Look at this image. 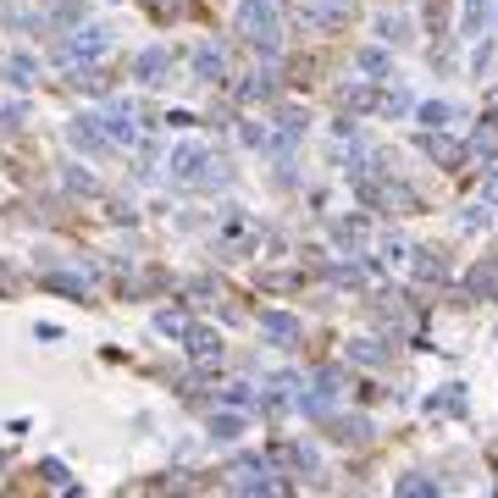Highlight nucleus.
<instances>
[{"mask_svg":"<svg viewBox=\"0 0 498 498\" xmlns=\"http://www.w3.org/2000/svg\"><path fill=\"white\" fill-rule=\"evenodd\" d=\"M239 33H244L260 56H277V45H283L277 0H239Z\"/></svg>","mask_w":498,"mask_h":498,"instance_id":"f257e3e1","label":"nucleus"},{"mask_svg":"<svg viewBox=\"0 0 498 498\" xmlns=\"http://www.w3.org/2000/svg\"><path fill=\"white\" fill-rule=\"evenodd\" d=\"M354 17V0H293V22L305 33H344Z\"/></svg>","mask_w":498,"mask_h":498,"instance_id":"f03ea898","label":"nucleus"},{"mask_svg":"<svg viewBox=\"0 0 498 498\" xmlns=\"http://www.w3.org/2000/svg\"><path fill=\"white\" fill-rule=\"evenodd\" d=\"M211 150H199V144H178L172 150V161H166V172H172V183H183V188H205V172H211Z\"/></svg>","mask_w":498,"mask_h":498,"instance_id":"7ed1b4c3","label":"nucleus"},{"mask_svg":"<svg viewBox=\"0 0 498 498\" xmlns=\"http://www.w3.org/2000/svg\"><path fill=\"white\" fill-rule=\"evenodd\" d=\"M111 50V33L106 28H73V39L56 45V61L61 66H78V61H94V56H106Z\"/></svg>","mask_w":498,"mask_h":498,"instance_id":"20e7f679","label":"nucleus"},{"mask_svg":"<svg viewBox=\"0 0 498 498\" xmlns=\"http://www.w3.org/2000/svg\"><path fill=\"white\" fill-rule=\"evenodd\" d=\"M227 476H232V487H239V493H277V487H283L266 459H239Z\"/></svg>","mask_w":498,"mask_h":498,"instance_id":"39448f33","label":"nucleus"},{"mask_svg":"<svg viewBox=\"0 0 498 498\" xmlns=\"http://www.w3.org/2000/svg\"><path fill=\"white\" fill-rule=\"evenodd\" d=\"M66 139H73L78 150H89V155H111V133H106V122H100V117L66 122Z\"/></svg>","mask_w":498,"mask_h":498,"instance_id":"423d86ee","label":"nucleus"},{"mask_svg":"<svg viewBox=\"0 0 498 498\" xmlns=\"http://www.w3.org/2000/svg\"><path fill=\"white\" fill-rule=\"evenodd\" d=\"M260 338L277 344V349H293L299 338H305V327H299L288 310H260Z\"/></svg>","mask_w":498,"mask_h":498,"instance_id":"0eeeda50","label":"nucleus"},{"mask_svg":"<svg viewBox=\"0 0 498 498\" xmlns=\"http://www.w3.org/2000/svg\"><path fill=\"white\" fill-rule=\"evenodd\" d=\"M222 338H216V332L211 327H188V360L199 365V371H216V365H222Z\"/></svg>","mask_w":498,"mask_h":498,"instance_id":"6e6552de","label":"nucleus"},{"mask_svg":"<svg viewBox=\"0 0 498 498\" xmlns=\"http://www.w3.org/2000/svg\"><path fill=\"white\" fill-rule=\"evenodd\" d=\"M421 150H426L432 161H438V166H449V172H454V166H465V155H471V150H465L459 139H449V133H438V127H426Z\"/></svg>","mask_w":498,"mask_h":498,"instance_id":"1a4fd4ad","label":"nucleus"},{"mask_svg":"<svg viewBox=\"0 0 498 498\" xmlns=\"http://www.w3.org/2000/svg\"><path fill=\"white\" fill-rule=\"evenodd\" d=\"M188 66H194L199 83H222V78H227V56H222V45H199Z\"/></svg>","mask_w":498,"mask_h":498,"instance_id":"9d476101","label":"nucleus"},{"mask_svg":"<svg viewBox=\"0 0 498 498\" xmlns=\"http://www.w3.org/2000/svg\"><path fill=\"white\" fill-rule=\"evenodd\" d=\"M100 122H106L111 144H133V139H139V127H133V106H111V111L100 117Z\"/></svg>","mask_w":498,"mask_h":498,"instance_id":"9b49d317","label":"nucleus"},{"mask_svg":"<svg viewBox=\"0 0 498 498\" xmlns=\"http://www.w3.org/2000/svg\"><path fill=\"white\" fill-rule=\"evenodd\" d=\"M166 66H172V56L155 45V50H144L139 61H133V78H139V83H161V78H166Z\"/></svg>","mask_w":498,"mask_h":498,"instance_id":"f8f14e48","label":"nucleus"},{"mask_svg":"<svg viewBox=\"0 0 498 498\" xmlns=\"http://www.w3.org/2000/svg\"><path fill=\"white\" fill-rule=\"evenodd\" d=\"M272 94H277V83L266 78V73H255V78L239 89V106H272Z\"/></svg>","mask_w":498,"mask_h":498,"instance_id":"ddd939ff","label":"nucleus"},{"mask_svg":"<svg viewBox=\"0 0 498 498\" xmlns=\"http://www.w3.org/2000/svg\"><path fill=\"white\" fill-rule=\"evenodd\" d=\"M332 426H338V432H332L338 443H365V438H371V421H365V415H344V421H332Z\"/></svg>","mask_w":498,"mask_h":498,"instance_id":"4468645a","label":"nucleus"},{"mask_svg":"<svg viewBox=\"0 0 498 498\" xmlns=\"http://www.w3.org/2000/svg\"><path fill=\"white\" fill-rule=\"evenodd\" d=\"M382 360H388V349L377 338H354L349 344V365H382Z\"/></svg>","mask_w":498,"mask_h":498,"instance_id":"2eb2a0df","label":"nucleus"},{"mask_svg":"<svg viewBox=\"0 0 498 498\" xmlns=\"http://www.w3.org/2000/svg\"><path fill=\"white\" fill-rule=\"evenodd\" d=\"M45 283H50V288H61V293H78V299H89V293H94V283H89L83 272H50Z\"/></svg>","mask_w":498,"mask_h":498,"instance_id":"dca6fc26","label":"nucleus"},{"mask_svg":"<svg viewBox=\"0 0 498 498\" xmlns=\"http://www.w3.org/2000/svg\"><path fill=\"white\" fill-rule=\"evenodd\" d=\"M211 432H216L222 443H232V438H239V432H244V415H239V405H232V410H222V415H211Z\"/></svg>","mask_w":498,"mask_h":498,"instance_id":"f3484780","label":"nucleus"},{"mask_svg":"<svg viewBox=\"0 0 498 498\" xmlns=\"http://www.w3.org/2000/svg\"><path fill=\"white\" fill-rule=\"evenodd\" d=\"M471 293H482V299H493V293H498V255L471 272Z\"/></svg>","mask_w":498,"mask_h":498,"instance_id":"a211bd4d","label":"nucleus"},{"mask_svg":"<svg viewBox=\"0 0 498 498\" xmlns=\"http://www.w3.org/2000/svg\"><path fill=\"white\" fill-rule=\"evenodd\" d=\"M398 498H438V482H426V476H405V482H393Z\"/></svg>","mask_w":498,"mask_h":498,"instance_id":"6ab92c4d","label":"nucleus"},{"mask_svg":"<svg viewBox=\"0 0 498 498\" xmlns=\"http://www.w3.org/2000/svg\"><path fill=\"white\" fill-rule=\"evenodd\" d=\"M415 272H421L426 283H443V272H449V266H443V255H432V249H415Z\"/></svg>","mask_w":498,"mask_h":498,"instance_id":"aec40b11","label":"nucleus"},{"mask_svg":"<svg viewBox=\"0 0 498 498\" xmlns=\"http://www.w3.org/2000/svg\"><path fill=\"white\" fill-rule=\"evenodd\" d=\"M155 332H166V338H188V316L183 310H161L155 316Z\"/></svg>","mask_w":498,"mask_h":498,"instance_id":"412c9836","label":"nucleus"},{"mask_svg":"<svg viewBox=\"0 0 498 498\" xmlns=\"http://www.w3.org/2000/svg\"><path fill=\"white\" fill-rule=\"evenodd\" d=\"M222 405H239V410L255 405V388L249 382H222Z\"/></svg>","mask_w":498,"mask_h":498,"instance_id":"4be33fe9","label":"nucleus"},{"mask_svg":"<svg viewBox=\"0 0 498 498\" xmlns=\"http://www.w3.org/2000/svg\"><path fill=\"white\" fill-rule=\"evenodd\" d=\"M471 150H476L482 161H493V155H498V127H493V122H487V127H476V139H471Z\"/></svg>","mask_w":498,"mask_h":498,"instance_id":"5701e85b","label":"nucleus"},{"mask_svg":"<svg viewBox=\"0 0 498 498\" xmlns=\"http://www.w3.org/2000/svg\"><path fill=\"white\" fill-rule=\"evenodd\" d=\"M39 476H45L56 493H66V487H73V476H66V465H61V459H45V465H39Z\"/></svg>","mask_w":498,"mask_h":498,"instance_id":"b1692460","label":"nucleus"},{"mask_svg":"<svg viewBox=\"0 0 498 498\" xmlns=\"http://www.w3.org/2000/svg\"><path fill=\"white\" fill-rule=\"evenodd\" d=\"M449 117H454V106H443V100H426V106H421V122L426 127H443Z\"/></svg>","mask_w":498,"mask_h":498,"instance_id":"393cba45","label":"nucleus"},{"mask_svg":"<svg viewBox=\"0 0 498 498\" xmlns=\"http://www.w3.org/2000/svg\"><path fill=\"white\" fill-rule=\"evenodd\" d=\"M487 28V6L482 0H465V33H482Z\"/></svg>","mask_w":498,"mask_h":498,"instance_id":"a878e982","label":"nucleus"},{"mask_svg":"<svg viewBox=\"0 0 498 498\" xmlns=\"http://www.w3.org/2000/svg\"><path fill=\"white\" fill-rule=\"evenodd\" d=\"M377 33H382L388 45H405V17H382V22H377Z\"/></svg>","mask_w":498,"mask_h":498,"instance_id":"bb28decb","label":"nucleus"},{"mask_svg":"<svg viewBox=\"0 0 498 498\" xmlns=\"http://www.w3.org/2000/svg\"><path fill=\"white\" fill-rule=\"evenodd\" d=\"M338 100H344L349 111H365V106H377V94H371V89H344Z\"/></svg>","mask_w":498,"mask_h":498,"instance_id":"cd10ccee","label":"nucleus"},{"mask_svg":"<svg viewBox=\"0 0 498 498\" xmlns=\"http://www.w3.org/2000/svg\"><path fill=\"white\" fill-rule=\"evenodd\" d=\"M377 106H382V111H393V117H398V111H410V94H405V89H388V94H382V100H377Z\"/></svg>","mask_w":498,"mask_h":498,"instance_id":"c85d7f7f","label":"nucleus"},{"mask_svg":"<svg viewBox=\"0 0 498 498\" xmlns=\"http://www.w3.org/2000/svg\"><path fill=\"white\" fill-rule=\"evenodd\" d=\"M432 410H449V415H459V410H465V393H459V388H449L443 398H432Z\"/></svg>","mask_w":498,"mask_h":498,"instance_id":"c756f323","label":"nucleus"},{"mask_svg":"<svg viewBox=\"0 0 498 498\" xmlns=\"http://www.w3.org/2000/svg\"><path fill=\"white\" fill-rule=\"evenodd\" d=\"M344 382H349V377L338 371V365H327V371L316 377V388H327V393H344Z\"/></svg>","mask_w":498,"mask_h":498,"instance_id":"7c9ffc66","label":"nucleus"},{"mask_svg":"<svg viewBox=\"0 0 498 498\" xmlns=\"http://www.w3.org/2000/svg\"><path fill=\"white\" fill-rule=\"evenodd\" d=\"M360 66L365 73H388V50H360Z\"/></svg>","mask_w":498,"mask_h":498,"instance_id":"2f4dec72","label":"nucleus"},{"mask_svg":"<svg viewBox=\"0 0 498 498\" xmlns=\"http://www.w3.org/2000/svg\"><path fill=\"white\" fill-rule=\"evenodd\" d=\"M410 255H415V249H410L405 239H388V244H382V260H410Z\"/></svg>","mask_w":498,"mask_h":498,"instance_id":"473e14b6","label":"nucleus"},{"mask_svg":"<svg viewBox=\"0 0 498 498\" xmlns=\"http://www.w3.org/2000/svg\"><path fill=\"white\" fill-rule=\"evenodd\" d=\"M260 288H272V293H288V288H299V277H266Z\"/></svg>","mask_w":498,"mask_h":498,"instance_id":"72a5a7b5","label":"nucleus"},{"mask_svg":"<svg viewBox=\"0 0 498 498\" xmlns=\"http://www.w3.org/2000/svg\"><path fill=\"white\" fill-rule=\"evenodd\" d=\"M0 293H6V299H12V293H17V277H12V272H6V266H0Z\"/></svg>","mask_w":498,"mask_h":498,"instance_id":"f704fd0d","label":"nucleus"},{"mask_svg":"<svg viewBox=\"0 0 498 498\" xmlns=\"http://www.w3.org/2000/svg\"><path fill=\"white\" fill-rule=\"evenodd\" d=\"M487 117H493V127H498V94H487Z\"/></svg>","mask_w":498,"mask_h":498,"instance_id":"c9c22d12","label":"nucleus"},{"mask_svg":"<svg viewBox=\"0 0 498 498\" xmlns=\"http://www.w3.org/2000/svg\"><path fill=\"white\" fill-rule=\"evenodd\" d=\"M487 199H498V172H493V178H487Z\"/></svg>","mask_w":498,"mask_h":498,"instance_id":"e433bc0d","label":"nucleus"},{"mask_svg":"<svg viewBox=\"0 0 498 498\" xmlns=\"http://www.w3.org/2000/svg\"><path fill=\"white\" fill-rule=\"evenodd\" d=\"M155 6H166V0H155Z\"/></svg>","mask_w":498,"mask_h":498,"instance_id":"4c0bfd02","label":"nucleus"}]
</instances>
